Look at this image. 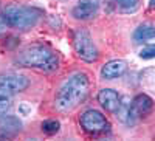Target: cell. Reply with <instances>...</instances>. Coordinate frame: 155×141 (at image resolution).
Returning <instances> with one entry per match:
<instances>
[{
  "label": "cell",
  "mask_w": 155,
  "mask_h": 141,
  "mask_svg": "<svg viewBox=\"0 0 155 141\" xmlns=\"http://www.w3.org/2000/svg\"><path fill=\"white\" fill-rule=\"evenodd\" d=\"M79 124L87 133H104L110 130V123L109 120L96 109H88L79 116Z\"/></svg>",
  "instance_id": "obj_5"
},
{
  "label": "cell",
  "mask_w": 155,
  "mask_h": 141,
  "mask_svg": "<svg viewBox=\"0 0 155 141\" xmlns=\"http://www.w3.org/2000/svg\"><path fill=\"white\" fill-rule=\"evenodd\" d=\"M59 129H61V123L58 120H47L42 123V130L47 135H54L59 132Z\"/></svg>",
  "instance_id": "obj_15"
},
{
  "label": "cell",
  "mask_w": 155,
  "mask_h": 141,
  "mask_svg": "<svg viewBox=\"0 0 155 141\" xmlns=\"http://www.w3.org/2000/svg\"><path fill=\"white\" fill-rule=\"evenodd\" d=\"M22 129V123L16 116H6L3 115V118H0V138H9L14 136L17 132Z\"/></svg>",
  "instance_id": "obj_11"
},
{
  "label": "cell",
  "mask_w": 155,
  "mask_h": 141,
  "mask_svg": "<svg viewBox=\"0 0 155 141\" xmlns=\"http://www.w3.org/2000/svg\"><path fill=\"white\" fill-rule=\"evenodd\" d=\"M99 106L109 113H116L120 104H121V96L118 92H115L113 88H101L96 96Z\"/></svg>",
  "instance_id": "obj_9"
},
{
  "label": "cell",
  "mask_w": 155,
  "mask_h": 141,
  "mask_svg": "<svg viewBox=\"0 0 155 141\" xmlns=\"http://www.w3.org/2000/svg\"><path fill=\"white\" fill-rule=\"evenodd\" d=\"M90 93V79L84 71H76L64 81L54 96V109L61 113L73 112L84 104Z\"/></svg>",
  "instance_id": "obj_1"
},
{
  "label": "cell",
  "mask_w": 155,
  "mask_h": 141,
  "mask_svg": "<svg viewBox=\"0 0 155 141\" xmlns=\"http://www.w3.org/2000/svg\"><path fill=\"white\" fill-rule=\"evenodd\" d=\"M73 48L76 56L84 62L93 64L99 57V50L93 42L90 33L84 28H76L73 31Z\"/></svg>",
  "instance_id": "obj_4"
},
{
  "label": "cell",
  "mask_w": 155,
  "mask_h": 141,
  "mask_svg": "<svg viewBox=\"0 0 155 141\" xmlns=\"http://www.w3.org/2000/svg\"><path fill=\"white\" fill-rule=\"evenodd\" d=\"M44 16L42 9L36 6H28V5H19V3H9L3 8L2 11V20L6 23L8 28L12 30H31L39 23L41 17Z\"/></svg>",
  "instance_id": "obj_3"
},
{
  "label": "cell",
  "mask_w": 155,
  "mask_h": 141,
  "mask_svg": "<svg viewBox=\"0 0 155 141\" xmlns=\"http://www.w3.org/2000/svg\"><path fill=\"white\" fill-rule=\"evenodd\" d=\"M6 28H8V27H6V23L2 20V17H0V37H2V36L6 33Z\"/></svg>",
  "instance_id": "obj_18"
},
{
  "label": "cell",
  "mask_w": 155,
  "mask_h": 141,
  "mask_svg": "<svg viewBox=\"0 0 155 141\" xmlns=\"http://www.w3.org/2000/svg\"><path fill=\"white\" fill-rule=\"evenodd\" d=\"M14 64L23 68H34L39 71L53 73L59 67V56L48 45L31 44L23 47L14 56Z\"/></svg>",
  "instance_id": "obj_2"
},
{
  "label": "cell",
  "mask_w": 155,
  "mask_h": 141,
  "mask_svg": "<svg viewBox=\"0 0 155 141\" xmlns=\"http://www.w3.org/2000/svg\"><path fill=\"white\" fill-rule=\"evenodd\" d=\"M30 85V79L25 74L19 73H5L0 74V95L12 96L23 90H27Z\"/></svg>",
  "instance_id": "obj_6"
},
{
  "label": "cell",
  "mask_w": 155,
  "mask_h": 141,
  "mask_svg": "<svg viewBox=\"0 0 155 141\" xmlns=\"http://www.w3.org/2000/svg\"><path fill=\"white\" fill-rule=\"evenodd\" d=\"M127 71V64L121 59H112L101 67V76L104 79H116Z\"/></svg>",
  "instance_id": "obj_10"
},
{
  "label": "cell",
  "mask_w": 155,
  "mask_h": 141,
  "mask_svg": "<svg viewBox=\"0 0 155 141\" xmlns=\"http://www.w3.org/2000/svg\"><path fill=\"white\" fill-rule=\"evenodd\" d=\"M141 59H153L155 57V45H147L140 51Z\"/></svg>",
  "instance_id": "obj_17"
},
{
  "label": "cell",
  "mask_w": 155,
  "mask_h": 141,
  "mask_svg": "<svg viewBox=\"0 0 155 141\" xmlns=\"http://www.w3.org/2000/svg\"><path fill=\"white\" fill-rule=\"evenodd\" d=\"M149 5H150L152 8H155V0H149Z\"/></svg>",
  "instance_id": "obj_19"
},
{
  "label": "cell",
  "mask_w": 155,
  "mask_h": 141,
  "mask_svg": "<svg viewBox=\"0 0 155 141\" xmlns=\"http://www.w3.org/2000/svg\"><path fill=\"white\" fill-rule=\"evenodd\" d=\"M12 107V102H11V96H5V95H0V116L6 115Z\"/></svg>",
  "instance_id": "obj_16"
},
{
  "label": "cell",
  "mask_w": 155,
  "mask_h": 141,
  "mask_svg": "<svg viewBox=\"0 0 155 141\" xmlns=\"http://www.w3.org/2000/svg\"><path fill=\"white\" fill-rule=\"evenodd\" d=\"M155 37V27L150 23H143L134 31V41L141 44V42H147Z\"/></svg>",
  "instance_id": "obj_12"
},
{
  "label": "cell",
  "mask_w": 155,
  "mask_h": 141,
  "mask_svg": "<svg viewBox=\"0 0 155 141\" xmlns=\"http://www.w3.org/2000/svg\"><path fill=\"white\" fill-rule=\"evenodd\" d=\"M101 0H78L71 9V16L76 20H90L99 11Z\"/></svg>",
  "instance_id": "obj_8"
},
{
  "label": "cell",
  "mask_w": 155,
  "mask_h": 141,
  "mask_svg": "<svg viewBox=\"0 0 155 141\" xmlns=\"http://www.w3.org/2000/svg\"><path fill=\"white\" fill-rule=\"evenodd\" d=\"M115 3L120 6L121 12H135L140 8V0H115Z\"/></svg>",
  "instance_id": "obj_14"
},
{
  "label": "cell",
  "mask_w": 155,
  "mask_h": 141,
  "mask_svg": "<svg viewBox=\"0 0 155 141\" xmlns=\"http://www.w3.org/2000/svg\"><path fill=\"white\" fill-rule=\"evenodd\" d=\"M152 109H153V101L149 95H146V93L137 95L130 102V112H129L127 124H135L140 118L149 115L152 112Z\"/></svg>",
  "instance_id": "obj_7"
},
{
  "label": "cell",
  "mask_w": 155,
  "mask_h": 141,
  "mask_svg": "<svg viewBox=\"0 0 155 141\" xmlns=\"http://www.w3.org/2000/svg\"><path fill=\"white\" fill-rule=\"evenodd\" d=\"M130 99H129L127 96H124V98H121V104H120V107H118V110H116V118H118L120 121H123V123H127V120H129V112H130Z\"/></svg>",
  "instance_id": "obj_13"
}]
</instances>
